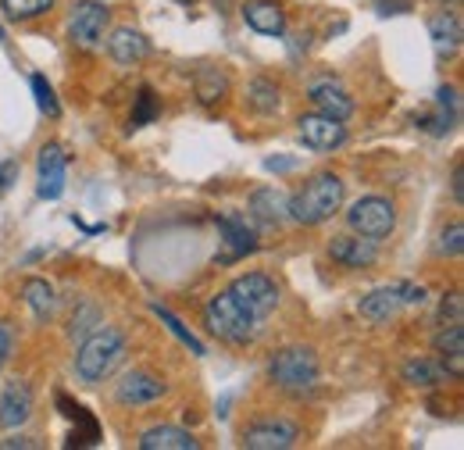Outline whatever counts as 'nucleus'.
Masks as SVG:
<instances>
[{
    "label": "nucleus",
    "mask_w": 464,
    "mask_h": 450,
    "mask_svg": "<svg viewBox=\"0 0 464 450\" xmlns=\"http://www.w3.org/2000/svg\"><path fill=\"white\" fill-rule=\"evenodd\" d=\"M204 326H208L211 337L226 339L232 347H246V343H254L257 333H261V322L250 318V315L232 300L229 293H215V297L208 300V308H204Z\"/></svg>",
    "instance_id": "nucleus-3"
},
{
    "label": "nucleus",
    "mask_w": 464,
    "mask_h": 450,
    "mask_svg": "<svg viewBox=\"0 0 464 450\" xmlns=\"http://www.w3.org/2000/svg\"><path fill=\"white\" fill-rule=\"evenodd\" d=\"M347 225L357 236L379 243V240H386L397 229V211H393V204L386 197H361V201L350 204Z\"/></svg>",
    "instance_id": "nucleus-6"
},
{
    "label": "nucleus",
    "mask_w": 464,
    "mask_h": 450,
    "mask_svg": "<svg viewBox=\"0 0 464 450\" xmlns=\"http://www.w3.org/2000/svg\"><path fill=\"white\" fill-rule=\"evenodd\" d=\"M243 22L261 36H283L286 33V11L276 0H246Z\"/></svg>",
    "instance_id": "nucleus-16"
},
{
    "label": "nucleus",
    "mask_w": 464,
    "mask_h": 450,
    "mask_svg": "<svg viewBox=\"0 0 464 450\" xmlns=\"http://www.w3.org/2000/svg\"><path fill=\"white\" fill-rule=\"evenodd\" d=\"M193 86H197V97L200 104H218L226 93H229V75L215 64H204L197 75H193Z\"/></svg>",
    "instance_id": "nucleus-25"
},
{
    "label": "nucleus",
    "mask_w": 464,
    "mask_h": 450,
    "mask_svg": "<svg viewBox=\"0 0 464 450\" xmlns=\"http://www.w3.org/2000/svg\"><path fill=\"white\" fill-rule=\"evenodd\" d=\"M0 7L11 22H29V18L47 15L54 7V0H0Z\"/></svg>",
    "instance_id": "nucleus-28"
},
{
    "label": "nucleus",
    "mask_w": 464,
    "mask_h": 450,
    "mask_svg": "<svg viewBox=\"0 0 464 450\" xmlns=\"http://www.w3.org/2000/svg\"><path fill=\"white\" fill-rule=\"evenodd\" d=\"M397 286V297H401V304L404 308H421L425 304V286H414V282H393Z\"/></svg>",
    "instance_id": "nucleus-35"
},
{
    "label": "nucleus",
    "mask_w": 464,
    "mask_h": 450,
    "mask_svg": "<svg viewBox=\"0 0 464 450\" xmlns=\"http://www.w3.org/2000/svg\"><path fill=\"white\" fill-rule=\"evenodd\" d=\"M218 236H222V247H226L218 254V261H239V258L257 250V232L243 222L239 215H222L218 219Z\"/></svg>",
    "instance_id": "nucleus-13"
},
{
    "label": "nucleus",
    "mask_w": 464,
    "mask_h": 450,
    "mask_svg": "<svg viewBox=\"0 0 464 450\" xmlns=\"http://www.w3.org/2000/svg\"><path fill=\"white\" fill-rule=\"evenodd\" d=\"M268 376L286 394H311L318 383V357L311 347H283L268 361Z\"/></svg>",
    "instance_id": "nucleus-4"
},
{
    "label": "nucleus",
    "mask_w": 464,
    "mask_h": 450,
    "mask_svg": "<svg viewBox=\"0 0 464 450\" xmlns=\"http://www.w3.org/2000/svg\"><path fill=\"white\" fill-rule=\"evenodd\" d=\"M329 258L340 261L343 269H372L375 258H379V247L375 240H364V236H333L329 243Z\"/></svg>",
    "instance_id": "nucleus-14"
},
{
    "label": "nucleus",
    "mask_w": 464,
    "mask_h": 450,
    "mask_svg": "<svg viewBox=\"0 0 464 450\" xmlns=\"http://www.w3.org/2000/svg\"><path fill=\"white\" fill-rule=\"evenodd\" d=\"M29 86H33V97H36V108L44 114H51V118H58L61 114V104H58V97H54V86L44 79V75H33L29 79Z\"/></svg>",
    "instance_id": "nucleus-30"
},
{
    "label": "nucleus",
    "mask_w": 464,
    "mask_h": 450,
    "mask_svg": "<svg viewBox=\"0 0 464 450\" xmlns=\"http://www.w3.org/2000/svg\"><path fill=\"white\" fill-rule=\"evenodd\" d=\"M436 361L443 365V372L450 379L464 376V326H443V333L436 337Z\"/></svg>",
    "instance_id": "nucleus-21"
},
{
    "label": "nucleus",
    "mask_w": 464,
    "mask_h": 450,
    "mask_svg": "<svg viewBox=\"0 0 464 450\" xmlns=\"http://www.w3.org/2000/svg\"><path fill=\"white\" fill-rule=\"evenodd\" d=\"M300 140L311 147V151H336L347 143V125L340 118H329V114H304L300 122Z\"/></svg>",
    "instance_id": "nucleus-9"
},
{
    "label": "nucleus",
    "mask_w": 464,
    "mask_h": 450,
    "mask_svg": "<svg viewBox=\"0 0 464 450\" xmlns=\"http://www.w3.org/2000/svg\"><path fill=\"white\" fill-rule=\"evenodd\" d=\"M169 394L165 379H158L154 372H125L121 383L115 386V400L125 407H140V404H154Z\"/></svg>",
    "instance_id": "nucleus-11"
},
{
    "label": "nucleus",
    "mask_w": 464,
    "mask_h": 450,
    "mask_svg": "<svg viewBox=\"0 0 464 450\" xmlns=\"http://www.w3.org/2000/svg\"><path fill=\"white\" fill-rule=\"evenodd\" d=\"M458 114H461L458 90H454V86H443V90L436 93V112H432V114H418V125H421L425 132H432V136H447V132L454 129Z\"/></svg>",
    "instance_id": "nucleus-20"
},
{
    "label": "nucleus",
    "mask_w": 464,
    "mask_h": 450,
    "mask_svg": "<svg viewBox=\"0 0 464 450\" xmlns=\"http://www.w3.org/2000/svg\"><path fill=\"white\" fill-rule=\"evenodd\" d=\"M97 326H101V315H97V308H93V304H86L79 315H72L68 333H72V337H86V333H93Z\"/></svg>",
    "instance_id": "nucleus-34"
},
{
    "label": "nucleus",
    "mask_w": 464,
    "mask_h": 450,
    "mask_svg": "<svg viewBox=\"0 0 464 450\" xmlns=\"http://www.w3.org/2000/svg\"><path fill=\"white\" fill-rule=\"evenodd\" d=\"M0 447H4V450H14V447H22V450H36V447H40V444H36V440H29V436H11V440H4Z\"/></svg>",
    "instance_id": "nucleus-40"
},
{
    "label": "nucleus",
    "mask_w": 464,
    "mask_h": 450,
    "mask_svg": "<svg viewBox=\"0 0 464 450\" xmlns=\"http://www.w3.org/2000/svg\"><path fill=\"white\" fill-rule=\"evenodd\" d=\"M11 182H18V161H14V158L0 161V193H7Z\"/></svg>",
    "instance_id": "nucleus-36"
},
{
    "label": "nucleus",
    "mask_w": 464,
    "mask_h": 450,
    "mask_svg": "<svg viewBox=\"0 0 464 450\" xmlns=\"http://www.w3.org/2000/svg\"><path fill=\"white\" fill-rule=\"evenodd\" d=\"M182 4H193V0H182Z\"/></svg>",
    "instance_id": "nucleus-42"
},
{
    "label": "nucleus",
    "mask_w": 464,
    "mask_h": 450,
    "mask_svg": "<svg viewBox=\"0 0 464 450\" xmlns=\"http://www.w3.org/2000/svg\"><path fill=\"white\" fill-rule=\"evenodd\" d=\"M246 97H250V108L261 114H276L279 112V86L272 83V79H254L250 83V90H246Z\"/></svg>",
    "instance_id": "nucleus-27"
},
{
    "label": "nucleus",
    "mask_w": 464,
    "mask_h": 450,
    "mask_svg": "<svg viewBox=\"0 0 464 450\" xmlns=\"http://www.w3.org/2000/svg\"><path fill=\"white\" fill-rule=\"evenodd\" d=\"M11 347H14V333H11L7 322H0V368H4L7 357H11Z\"/></svg>",
    "instance_id": "nucleus-38"
},
{
    "label": "nucleus",
    "mask_w": 464,
    "mask_h": 450,
    "mask_svg": "<svg viewBox=\"0 0 464 450\" xmlns=\"http://www.w3.org/2000/svg\"><path fill=\"white\" fill-rule=\"evenodd\" d=\"M158 114H161V104H158L154 90H150V86H140V93H136V112H132V129L154 122Z\"/></svg>",
    "instance_id": "nucleus-29"
},
{
    "label": "nucleus",
    "mask_w": 464,
    "mask_h": 450,
    "mask_svg": "<svg viewBox=\"0 0 464 450\" xmlns=\"http://www.w3.org/2000/svg\"><path fill=\"white\" fill-rule=\"evenodd\" d=\"M429 36H432V47L440 57H454L461 51L464 40V25L458 11H440L429 18Z\"/></svg>",
    "instance_id": "nucleus-17"
},
{
    "label": "nucleus",
    "mask_w": 464,
    "mask_h": 450,
    "mask_svg": "<svg viewBox=\"0 0 464 450\" xmlns=\"http://www.w3.org/2000/svg\"><path fill=\"white\" fill-rule=\"evenodd\" d=\"M226 293H229L250 318H257V322H265L279 308V286H276L272 276H265V272H246V276L232 279Z\"/></svg>",
    "instance_id": "nucleus-5"
},
{
    "label": "nucleus",
    "mask_w": 464,
    "mask_h": 450,
    "mask_svg": "<svg viewBox=\"0 0 464 450\" xmlns=\"http://www.w3.org/2000/svg\"><path fill=\"white\" fill-rule=\"evenodd\" d=\"M450 193H454V201H458V204L464 201V169H461V161L454 165V175H450Z\"/></svg>",
    "instance_id": "nucleus-39"
},
{
    "label": "nucleus",
    "mask_w": 464,
    "mask_h": 450,
    "mask_svg": "<svg viewBox=\"0 0 464 450\" xmlns=\"http://www.w3.org/2000/svg\"><path fill=\"white\" fill-rule=\"evenodd\" d=\"M401 308H404V304H401V297H397V286H379V289H372L368 297H361V304H357L361 318H368V322H375V326L390 322Z\"/></svg>",
    "instance_id": "nucleus-22"
},
{
    "label": "nucleus",
    "mask_w": 464,
    "mask_h": 450,
    "mask_svg": "<svg viewBox=\"0 0 464 450\" xmlns=\"http://www.w3.org/2000/svg\"><path fill=\"white\" fill-rule=\"evenodd\" d=\"M307 97H311V104H314L318 112L329 114V118L347 122L350 114H353V97L347 93V86H343L340 79H333V75L314 79V83L307 86Z\"/></svg>",
    "instance_id": "nucleus-10"
},
{
    "label": "nucleus",
    "mask_w": 464,
    "mask_h": 450,
    "mask_svg": "<svg viewBox=\"0 0 464 450\" xmlns=\"http://www.w3.org/2000/svg\"><path fill=\"white\" fill-rule=\"evenodd\" d=\"M22 297H25L29 311H33L40 322H47V318L54 315V308H58L54 286H51L47 279H25V282H22Z\"/></svg>",
    "instance_id": "nucleus-24"
},
{
    "label": "nucleus",
    "mask_w": 464,
    "mask_h": 450,
    "mask_svg": "<svg viewBox=\"0 0 464 450\" xmlns=\"http://www.w3.org/2000/svg\"><path fill=\"white\" fill-rule=\"evenodd\" d=\"M440 326H464V300L461 293H447L440 304Z\"/></svg>",
    "instance_id": "nucleus-33"
},
{
    "label": "nucleus",
    "mask_w": 464,
    "mask_h": 450,
    "mask_svg": "<svg viewBox=\"0 0 464 450\" xmlns=\"http://www.w3.org/2000/svg\"><path fill=\"white\" fill-rule=\"evenodd\" d=\"M343 208V179L333 171L311 175L296 193L290 197V219L300 225L329 222Z\"/></svg>",
    "instance_id": "nucleus-2"
},
{
    "label": "nucleus",
    "mask_w": 464,
    "mask_h": 450,
    "mask_svg": "<svg viewBox=\"0 0 464 450\" xmlns=\"http://www.w3.org/2000/svg\"><path fill=\"white\" fill-rule=\"evenodd\" d=\"M140 450H197V440L179 426H154L140 436Z\"/></svg>",
    "instance_id": "nucleus-23"
},
{
    "label": "nucleus",
    "mask_w": 464,
    "mask_h": 450,
    "mask_svg": "<svg viewBox=\"0 0 464 450\" xmlns=\"http://www.w3.org/2000/svg\"><path fill=\"white\" fill-rule=\"evenodd\" d=\"M0 40H4V29H0Z\"/></svg>",
    "instance_id": "nucleus-43"
},
{
    "label": "nucleus",
    "mask_w": 464,
    "mask_h": 450,
    "mask_svg": "<svg viewBox=\"0 0 464 450\" xmlns=\"http://www.w3.org/2000/svg\"><path fill=\"white\" fill-rule=\"evenodd\" d=\"M443 258H461L464 250V225L461 222H450L443 232H440V247H436Z\"/></svg>",
    "instance_id": "nucleus-31"
},
{
    "label": "nucleus",
    "mask_w": 464,
    "mask_h": 450,
    "mask_svg": "<svg viewBox=\"0 0 464 450\" xmlns=\"http://www.w3.org/2000/svg\"><path fill=\"white\" fill-rule=\"evenodd\" d=\"M36 169H40V186H36V193H40L44 201H58L61 193H64V179H68V154H64V147H61V143H47V147L40 151Z\"/></svg>",
    "instance_id": "nucleus-12"
},
{
    "label": "nucleus",
    "mask_w": 464,
    "mask_h": 450,
    "mask_svg": "<svg viewBox=\"0 0 464 450\" xmlns=\"http://www.w3.org/2000/svg\"><path fill=\"white\" fill-rule=\"evenodd\" d=\"M108 29V7L101 0H79L68 15V36L79 51H101Z\"/></svg>",
    "instance_id": "nucleus-7"
},
{
    "label": "nucleus",
    "mask_w": 464,
    "mask_h": 450,
    "mask_svg": "<svg viewBox=\"0 0 464 450\" xmlns=\"http://www.w3.org/2000/svg\"><path fill=\"white\" fill-rule=\"evenodd\" d=\"M436 4H450V7H458V4H461V0H436Z\"/></svg>",
    "instance_id": "nucleus-41"
},
{
    "label": "nucleus",
    "mask_w": 464,
    "mask_h": 450,
    "mask_svg": "<svg viewBox=\"0 0 464 450\" xmlns=\"http://www.w3.org/2000/svg\"><path fill=\"white\" fill-rule=\"evenodd\" d=\"M108 54H111V61H118V64H140L143 57L150 54V40L140 33V29H132V25H118L115 33L108 36Z\"/></svg>",
    "instance_id": "nucleus-19"
},
{
    "label": "nucleus",
    "mask_w": 464,
    "mask_h": 450,
    "mask_svg": "<svg viewBox=\"0 0 464 450\" xmlns=\"http://www.w3.org/2000/svg\"><path fill=\"white\" fill-rule=\"evenodd\" d=\"M300 429L286 418H261L243 429V447L250 450H286L296 444Z\"/></svg>",
    "instance_id": "nucleus-8"
},
{
    "label": "nucleus",
    "mask_w": 464,
    "mask_h": 450,
    "mask_svg": "<svg viewBox=\"0 0 464 450\" xmlns=\"http://www.w3.org/2000/svg\"><path fill=\"white\" fill-rule=\"evenodd\" d=\"M154 311H158V318H161V322H165V326H169V329H172L175 337L182 339V343H186V347H189V350H193L197 357L204 354V343H200V339L193 337V333H189V329H186V326H182V322L175 318V315H172V311H169V308H154Z\"/></svg>",
    "instance_id": "nucleus-32"
},
{
    "label": "nucleus",
    "mask_w": 464,
    "mask_h": 450,
    "mask_svg": "<svg viewBox=\"0 0 464 450\" xmlns=\"http://www.w3.org/2000/svg\"><path fill=\"white\" fill-rule=\"evenodd\" d=\"M29 415H33V390L22 379L7 383L0 394V429H18L29 422Z\"/></svg>",
    "instance_id": "nucleus-15"
},
{
    "label": "nucleus",
    "mask_w": 464,
    "mask_h": 450,
    "mask_svg": "<svg viewBox=\"0 0 464 450\" xmlns=\"http://www.w3.org/2000/svg\"><path fill=\"white\" fill-rule=\"evenodd\" d=\"M58 407H61V415H64V418H72V422H82V418H90V415H86V411H82L75 400H68L64 394H58Z\"/></svg>",
    "instance_id": "nucleus-37"
},
{
    "label": "nucleus",
    "mask_w": 464,
    "mask_h": 450,
    "mask_svg": "<svg viewBox=\"0 0 464 450\" xmlns=\"http://www.w3.org/2000/svg\"><path fill=\"white\" fill-rule=\"evenodd\" d=\"M121 357H125V337H121V329L101 322L93 333H86L79 354H75V376H79V383L97 386V383H104L118 365H121Z\"/></svg>",
    "instance_id": "nucleus-1"
},
{
    "label": "nucleus",
    "mask_w": 464,
    "mask_h": 450,
    "mask_svg": "<svg viewBox=\"0 0 464 450\" xmlns=\"http://www.w3.org/2000/svg\"><path fill=\"white\" fill-rule=\"evenodd\" d=\"M443 379H450V376H447L443 365L432 361V357H411V361L404 365L407 386H421V390H429V386H440Z\"/></svg>",
    "instance_id": "nucleus-26"
},
{
    "label": "nucleus",
    "mask_w": 464,
    "mask_h": 450,
    "mask_svg": "<svg viewBox=\"0 0 464 450\" xmlns=\"http://www.w3.org/2000/svg\"><path fill=\"white\" fill-rule=\"evenodd\" d=\"M250 215L261 225H283L290 219V197L279 186H261L250 193Z\"/></svg>",
    "instance_id": "nucleus-18"
}]
</instances>
